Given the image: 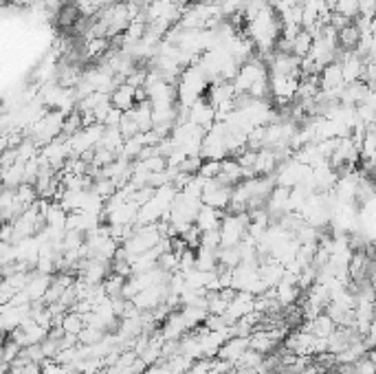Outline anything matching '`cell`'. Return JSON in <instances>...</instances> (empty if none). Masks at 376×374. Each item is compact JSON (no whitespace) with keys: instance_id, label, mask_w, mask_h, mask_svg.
<instances>
[{"instance_id":"5","label":"cell","mask_w":376,"mask_h":374,"mask_svg":"<svg viewBox=\"0 0 376 374\" xmlns=\"http://www.w3.org/2000/svg\"><path fill=\"white\" fill-rule=\"evenodd\" d=\"M361 38H363V31L359 29V25L357 22H350L348 27L339 31V46L346 51H357L361 44Z\"/></svg>"},{"instance_id":"7","label":"cell","mask_w":376,"mask_h":374,"mask_svg":"<svg viewBox=\"0 0 376 374\" xmlns=\"http://www.w3.org/2000/svg\"><path fill=\"white\" fill-rule=\"evenodd\" d=\"M62 328L68 335H77L79 337V333L86 328V317H84L82 312H77V310H68L64 315V319H62Z\"/></svg>"},{"instance_id":"4","label":"cell","mask_w":376,"mask_h":374,"mask_svg":"<svg viewBox=\"0 0 376 374\" xmlns=\"http://www.w3.org/2000/svg\"><path fill=\"white\" fill-rule=\"evenodd\" d=\"M223 221H225L223 209H216L212 205H203L196 216V227L200 232H212V229H220Z\"/></svg>"},{"instance_id":"2","label":"cell","mask_w":376,"mask_h":374,"mask_svg":"<svg viewBox=\"0 0 376 374\" xmlns=\"http://www.w3.org/2000/svg\"><path fill=\"white\" fill-rule=\"evenodd\" d=\"M111 104L121 113H128L137 106V88L130 86L128 82L119 84V86L111 93Z\"/></svg>"},{"instance_id":"8","label":"cell","mask_w":376,"mask_h":374,"mask_svg":"<svg viewBox=\"0 0 376 374\" xmlns=\"http://www.w3.org/2000/svg\"><path fill=\"white\" fill-rule=\"evenodd\" d=\"M108 3H126V0H108Z\"/></svg>"},{"instance_id":"3","label":"cell","mask_w":376,"mask_h":374,"mask_svg":"<svg viewBox=\"0 0 376 374\" xmlns=\"http://www.w3.org/2000/svg\"><path fill=\"white\" fill-rule=\"evenodd\" d=\"M251 346L249 337H229V339L223 344L220 353H218V359L223 361H232V364H236V361L242 359V355L247 353Z\"/></svg>"},{"instance_id":"6","label":"cell","mask_w":376,"mask_h":374,"mask_svg":"<svg viewBox=\"0 0 376 374\" xmlns=\"http://www.w3.org/2000/svg\"><path fill=\"white\" fill-rule=\"evenodd\" d=\"M312 42H314V35L306 29H301L295 38H293V53L297 57H308L310 55V49H312Z\"/></svg>"},{"instance_id":"1","label":"cell","mask_w":376,"mask_h":374,"mask_svg":"<svg viewBox=\"0 0 376 374\" xmlns=\"http://www.w3.org/2000/svg\"><path fill=\"white\" fill-rule=\"evenodd\" d=\"M319 84L321 91H335L341 93L346 88V80H344V71H341V62H330L319 73Z\"/></svg>"}]
</instances>
